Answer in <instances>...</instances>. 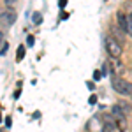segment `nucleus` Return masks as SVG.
Returning a JSON list of instances; mask_svg holds the SVG:
<instances>
[{"label": "nucleus", "mask_w": 132, "mask_h": 132, "mask_svg": "<svg viewBox=\"0 0 132 132\" xmlns=\"http://www.w3.org/2000/svg\"><path fill=\"white\" fill-rule=\"evenodd\" d=\"M88 104H90V106L97 104V95H95V93H92V95H90V99H88Z\"/></svg>", "instance_id": "ddd939ff"}, {"label": "nucleus", "mask_w": 132, "mask_h": 132, "mask_svg": "<svg viewBox=\"0 0 132 132\" xmlns=\"http://www.w3.org/2000/svg\"><path fill=\"white\" fill-rule=\"evenodd\" d=\"M34 42H35L34 35H28V37H27V46H34Z\"/></svg>", "instance_id": "4468645a"}, {"label": "nucleus", "mask_w": 132, "mask_h": 132, "mask_svg": "<svg viewBox=\"0 0 132 132\" xmlns=\"http://www.w3.org/2000/svg\"><path fill=\"white\" fill-rule=\"evenodd\" d=\"M7 50H9V42L2 39V50H0V55H2V56H5V53H7Z\"/></svg>", "instance_id": "9b49d317"}, {"label": "nucleus", "mask_w": 132, "mask_h": 132, "mask_svg": "<svg viewBox=\"0 0 132 132\" xmlns=\"http://www.w3.org/2000/svg\"><path fill=\"white\" fill-rule=\"evenodd\" d=\"M101 78H102V72L101 71H95V72H93V79H95V81H99Z\"/></svg>", "instance_id": "2eb2a0df"}, {"label": "nucleus", "mask_w": 132, "mask_h": 132, "mask_svg": "<svg viewBox=\"0 0 132 132\" xmlns=\"http://www.w3.org/2000/svg\"><path fill=\"white\" fill-rule=\"evenodd\" d=\"M86 86H88V88H90L92 92L95 90V85H93V83H92V81H86Z\"/></svg>", "instance_id": "a211bd4d"}, {"label": "nucleus", "mask_w": 132, "mask_h": 132, "mask_svg": "<svg viewBox=\"0 0 132 132\" xmlns=\"http://www.w3.org/2000/svg\"><path fill=\"white\" fill-rule=\"evenodd\" d=\"M4 123H5V127H11V125H12V120H11L9 116H7V118L4 120Z\"/></svg>", "instance_id": "f3484780"}, {"label": "nucleus", "mask_w": 132, "mask_h": 132, "mask_svg": "<svg viewBox=\"0 0 132 132\" xmlns=\"http://www.w3.org/2000/svg\"><path fill=\"white\" fill-rule=\"evenodd\" d=\"M14 21H16V12H14V11H4V12H2V23H4V25H5V23H7V25H12V23H14Z\"/></svg>", "instance_id": "7ed1b4c3"}, {"label": "nucleus", "mask_w": 132, "mask_h": 132, "mask_svg": "<svg viewBox=\"0 0 132 132\" xmlns=\"http://www.w3.org/2000/svg\"><path fill=\"white\" fill-rule=\"evenodd\" d=\"M65 5H67V0H58V7L60 9H65Z\"/></svg>", "instance_id": "dca6fc26"}, {"label": "nucleus", "mask_w": 132, "mask_h": 132, "mask_svg": "<svg viewBox=\"0 0 132 132\" xmlns=\"http://www.w3.org/2000/svg\"><path fill=\"white\" fill-rule=\"evenodd\" d=\"M23 58H25V46L21 44L20 48H18V51H16V60H18V62H21Z\"/></svg>", "instance_id": "0eeeda50"}, {"label": "nucleus", "mask_w": 132, "mask_h": 132, "mask_svg": "<svg viewBox=\"0 0 132 132\" xmlns=\"http://www.w3.org/2000/svg\"><path fill=\"white\" fill-rule=\"evenodd\" d=\"M88 127H90V130H92V129H93V130H97V129L102 130V125H101V122H99V118H97V116H93L90 122H88Z\"/></svg>", "instance_id": "423d86ee"}, {"label": "nucleus", "mask_w": 132, "mask_h": 132, "mask_svg": "<svg viewBox=\"0 0 132 132\" xmlns=\"http://www.w3.org/2000/svg\"><path fill=\"white\" fill-rule=\"evenodd\" d=\"M67 18H69V12H65V11H63V12L60 14V20H67Z\"/></svg>", "instance_id": "6ab92c4d"}, {"label": "nucleus", "mask_w": 132, "mask_h": 132, "mask_svg": "<svg viewBox=\"0 0 132 132\" xmlns=\"http://www.w3.org/2000/svg\"><path fill=\"white\" fill-rule=\"evenodd\" d=\"M32 21H34L35 25H41V23H42V16H41V12H34V16H32Z\"/></svg>", "instance_id": "1a4fd4ad"}, {"label": "nucleus", "mask_w": 132, "mask_h": 132, "mask_svg": "<svg viewBox=\"0 0 132 132\" xmlns=\"http://www.w3.org/2000/svg\"><path fill=\"white\" fill-rule=\"evenodd\" d=\"M116 23H118L120 30L127 32V16H125L123 12H118V14H116Z\"/></svg>", "instance_id": "39448f33"}, {"label": "nucleus", "mask_w": 132, "mask_h": 132, "mask_svg": "<svg viewBox=\"0 0 132 132\" xmlns=\"http://www.w3.org/2000/svg\"><path fill=\"white\" fill-rule=\"evenodd\" d=\"M113 88L118 92L120 95H132V83L123 79V78H118V76H113Z\"/></svg>", "instance_id": "f257e3e1"}, {"label": "nucleus", "mask_w": 132, "mask_h": 132, "mask_svg": "<svg viewBox=\"0 0 132 132\" xmlns=\"http://www.w3.org/2000/svg\"><path fill=\"white\" fill-rule=\"evenodd\" d=\"M125 34H129L132 37V14L127 16V32H125Z\"/></svg>", "instance_id": "6e6552de"}, {"label": "nucleus", "mask_w": 132, "mask_h": 132, "mask_svg": "<svg viewBox=\"0 0 132 132\" xmlns=\"http://www.w3.org/2000/svg\"><path fill=\"white\" fill-rule=\"evenodd\" d=\"M102 76H108V74H111V67H109V63L108 62H104V65H102Z\"/></svg>", "instance_id": "9d476101"}, {"label": "nucleus", "mask_w": 132, "mask_h": 132, "mask_svg": "<svg viewBox=\"0 0 132 132\" xmlns=\"http://www.w3.org/2000/svg\"><path fill=\"white\" fill-rule=\"evenodd\" d=\"M111 114H113L114 120H123V118H127V114L123 113V109L120 108V104H114L111 108Z\"/></svg>", "instance_id": "20e7f679"}, {"label": "nucleus", "mask_w": 132, "mask_h": 132, "mask_svg": "<svg viewBox=\"0 0 132 132\" xmlns=\"http://www.w3.org/2000/svg\"><path fill=\"white\" fill-rule=\"evenodd\" d=\"M120 108L123 109V113H125V114H129V113H130V108H129V106H127L123 101H120Z\"/></svg>", "instance_id": "f8f14e48"}, {"label": "nucleus", "mask_w": 132, "mask_h": 132, "mask_svg": "<svg viewBox=\"0 0 132 132\" xmlns=\"http://www.w3.org/2000/svg\"><path fill=\"white\" fill-rule=\"evenodd\" d=\"M106 48H108V51H109L113 60H118L120 58V55H122V44H120L118 39H114L113 35H108L106 37Z\"/></svg>", "instance_id": "f03ea898"}]
</instances>
